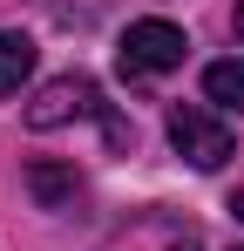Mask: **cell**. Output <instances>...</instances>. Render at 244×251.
I'll return each instance as SVG.
<instances>
[{
	"mask_svg": "<svg viewBox=\"0 0 244 251\" xmlns=\"http://www.w3.org/2000/svg\"><path fill=\"white\" fill-rule=\"evenodd\" d=\"M183 54H190V34L176 27V21H129V34L116 48V68L129 82H143V75H170V68H183Z\"/></svg>",
	"mask_w": 244,
	"mask_h": 251,
	"instance_id": "cell-1",
	"label": "cell"
},
{
	"mask_svg": "<svg viewBox=\"0 0 244 251\" xmlns=\"http://www.w3.org/2000/svg\"><path fill=\"white\" fill-rule=\"evenodd\" d=\"M170 150H176L190 170H224L238 156L231 129L217 123L210 109H197V102H176V109H170Z\"/></svg>",
	"mask_w": 244,
	"mask_h": 251,
	"instance_id": "cell-2",
	"label": "cell"
},
{
	"mask_svg": "<svg viewBox=\"0 0 244 251\" xmlns=\"http://www.w3.org/2000/svg\"><path fill=\"white\" fill-rule=\"evenodd\" d=\"M102 109L109 102H102V88L88 82V75H54L27 102V129H61V123H81V116H102Z\"/></svg>",
	"mask_w": 244,
	"mask_h": 251,
	"instance_id": "cell-3",
	"label": "cell"
},
{
	"mask_svg": "<svg viewBox=\"0 0 244 251\" xmlns=\"http://www.w3.org/2000/svg\"><path fill=\"white\" fill-rule=\"evenodd\" d=\"M75 190H81V170L75 163H27V197H34L41 210L75 204Z\"/></svg>",
	"mask_w": 244,
	"mask_h": 251,
	"instance_id": "cell-4",
	"label": "cell"
},
{
	"mask_svg": "<svg viewBox=\"0 0 244 251\" xmlns=\"http://www.w3.org/2000/svg\"><path fill=\"white\" fill-rule=\"evenodd\" d=\"M27 75H34V41L21 27H0V95H21Z\"/></svg>",
	"mask_w": 244,
	"mask_h": 251,
	"instance_id": "cell-5",
	"label": "cell"
},
{
	"mask_svg": "<svg viewBox=\"0 0 244 251\" xmlns=\"http://www.w3.org/2000/svg\"><path fill=\"white\" fill-rule=\"evenodd\" d=\"M203 95H210V102H224V109H244V54L210 61V68H203Z\"/></svg>",
	"mask_w": 244,
	"mask_h": 251,
	"instance_id": "cell-6",
	"label": "cell"
},
{
	"mask_svg": "<svg viewBox=\"0 0 244 251\" xmlns=\"http://www.w3.org/2000/svg\"><path fill=\"white\" fill-rule=\"evenodd\" d=\"M102 136H109V150H129V123H122L116 109H102Z\"/></svg>",
	"mask_w": 244,
	"mask_h": 251,
	"instance_id": "cell-7",
	"label": "cell"
},
{
	"mask_svg": "<svg viewBox=\"0 0 244 251\" xmlns=\"http://www.w3.org/2000/svg\"><path fill=\"white\" fill-rule=\"evenodd\" d=\"M231 34H238V48H244V0H238V14H231Z\"/></svg>",
	"mask_w": 244,
	"mask_h": 251,
	"instance_id": "cell-8",
	"label": "cell"
},
{
	"mask_svg": "<svg viewBox=\"0 0 244 251\" xmlns=\"http://www.w3.org/2000/svg\"><path fill=\"white\" fill-rule=\"evenodd\" d=\"M231 217H238V224H244V190H238V197H231Z\"/></svg>",
	"mask_w": 244,
	"mask_h": 251,
	"instance_id": "cell-9",
	"label": "cell"
},
{
	"mask_svg": "<svg viewBox=\"0 0 244 251\" xmlns=\"http://www.w3.org/2000/svg\"><path fill=\"white\" fill-rule=\"evenodd\" d=\"M170 251H203V245H197V238H183V245H170Z\"/></svg>",
	"mask_w": 244,
	"mask_h": 251,
	"instance_id": "cell-10",
	"label": "cell"
},
{
	"mask_svg": "<svg viewBox=\"0 0 244 251\" xmlns=\"http://www.w3.org/2000/svg\"><path fill=\"white\" fill-rule=\"evenodd\" d=\"M231 251H244V245H231Z\"/></svg>",
	"mask_w": 244,
	"mask_h": 251,
	"instance_id": "cell-11",
	"label": "cell"
}]
</instances>
